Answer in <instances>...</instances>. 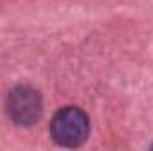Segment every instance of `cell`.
<instances>
[{"label":"cell","instance_id":"obj_1","mask_svg":"<svg viewBox=\"0 0 153 151\" xmlns=\"http://www.w3.org/2000/svg\"><path fill=\"white\" fill-rule=\"evenodd\" d=\"M50 133L59 146L76 148L84 144L89 135V119L76 107H64L52 117Z\"/></svg>","mask_w":153,"mask_h":151},{"label":"cell","instance_id":"obj_2","mask_svg":"<svg viewBox=\"0 0 153 151\" xmlns=\"http://www.w3.org/2000/svg\"><path fill=\"white\" fill-rule=\"evenodd\" d=\"M5 107L11 119L22 126L36 124L43 114V103H41L39 93L27 85H20L13 89L9 93Z\"/></svg>","mask_w":153,"mask_h":151}]
</instances>
